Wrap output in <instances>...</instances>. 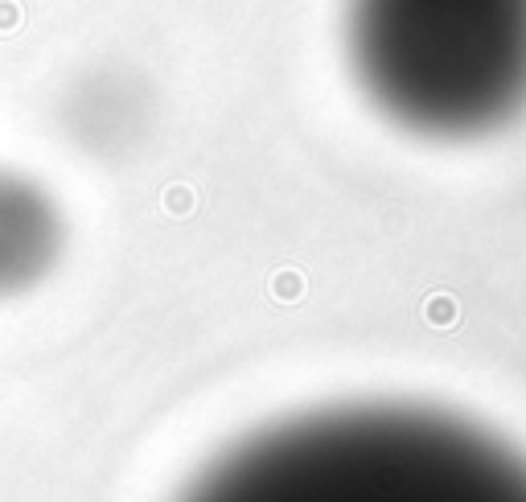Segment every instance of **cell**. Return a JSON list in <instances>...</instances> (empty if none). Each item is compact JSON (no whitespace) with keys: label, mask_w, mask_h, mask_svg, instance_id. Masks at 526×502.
<instances>
[{"label":"cell","mask_w":526,"mask_h":502,"mask_svg":"<svg viewBox=\"0 0 526 502\" xmlns=\"http://www.w3.org/2000/svg\"><path fill=\"white\" fill-rule=\"evenodd\" d=\"M177 502H526V458L424 404H333L259 424Z\"/></svg>","instance_id":"cell-1"},{"label":"cell","mask_w":526,"mask_h":502,"mask_svg":"<svg viewBox=\"0 0 526 502\" xmlns=\"http://www.w3.org/2000/svg\"><path fill=\"white\" fill-rule=\"evenodd\" d=\"M346 50L391 124L469 140L526 108V0H346Z\"/></svg>","instance_id":"cell-2"},{"label":"cell","mask_w":526,"mask_h":502,"mask_svg":"<svg viewBox=\"0 0 526 502\" xmlns=\"http://www.w3.org/2000/svg\"><path fill=\"white\" fill-rule=\"evenodd\" d=\"M66 251V215L37 178L0 165V301L33 293Z\"/></svg>","instance_id":"cell-3"}]
</instances>
